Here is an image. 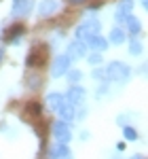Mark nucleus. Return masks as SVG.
I'll list each match as a JSON object with an SVG mask.
<instances>
[{
	"label": "nucleus",
	"mask_w": 148,
	"mask_h": 159,
	"mask_svg": "<svg viewBox=\"0 0 148 159\" xmlns=\"http://www.w3.org/2000/svg\"><path fill=\"white\" fill-rule=\"evenodd\" d=\"M102 34V21H99L98 17H93V15H89L85 21H81V24L76 25V30H74V36L76 40H81V43H89L93 36H98Z\"/></svg>",
	"instance_id": "1"
},
{
	"label": "nucleus",
	"mask_w": 148,
	"mask_h": 159,
	"mask_svg": "<svg viewBox=\"0 0 148 159\" xmlns=\"http://www.w3.org/2000/svg\"><path fill=\"white\" fill-rule=\"evenodd\" d=\"M106 79L110 81V83H119V85H125L129 79H131V68H129V64H125V61H110L106 68Z\"/></svg>",
	"instance_id": "2"
},
{
	"label": "nucleus",
	"mask_w": 148,
	"mask_h": 159,
	"mask_svg": "<svg viewBox=\"0 0 148 159\" xmlns=\"http://www.w3.org/2000/svg\"><path fill=\"white\" fill-rule=\"evenodd\" d=\"M72 57L70 55H66V53H59V55H55V60L51 64V76L53 79H59L63 74L68 72L70 68H72Z\"/></svg>",
	"instance_id": "3"
},
{
	"label": "nucleus",
	"mask_w": 148,
	"mask_h": 159,
	"mask_svg": "<svg viewBox=\"0 0 148 159\" xmlns=\"http://www.w3.org/2000/svg\"><path fill=\"white\" fill-rule=\"evenodd\" d=\"M51 134H53V138L57 140V142H62V144H68L70 140L74 138L72 134V127H70V123H66V121H55L53 123V127H51Z\"/></svg>",
	"instance_id": "4"
},
{
	"label": "nucleus",
	"mask_w": 148,
	"mask_h": 159,
	"mask_svg": "<svg viewBox=\"0 0 148 159\" xmlns=\"http://www.w3.org/2000/svg\"><path fill=\"white\" fill-rule=\"evenodd\" d=\"M85 98H87V89L81 85H70L68 87V91L63 93V100L68 102V104H72V106H81V104H85Z\"/></svg>",
	"instance_id": "5"
},
{
	"label": "nucleus",
	"mask_w": 148,
	"mask_h": 159,
	"mask_svg": "<svg viewBox=\"0 0 148 159\" xmlns=\"http://www.w3.org/2000/svg\"><path fill=\"white\" fill-rule=\"evenodd\" d=\"M34 4H36V0H13L11 15L13 17H25L34 11Z\"/></svg>",
	"instance_id": "6"
},
{
	"label": "nucleus",
	"mask_w": 148,
	"mask_h": 159,
	"mask_svg": "<svg viewBox=\"0 0 148 159\" xmlns=\"http://www.w3.org/2000/svg\"><path fill=\"white\" fill-rule=\"evenodd\" d=\"M87 53H89V49H87L85 43H81V40H70L68 43V47H66V55H70L72 60H83Z\"/></svg>",
	"instance_id": "7"
},
{
	"label": "nucleus",
	"mask_w": 148,
	"mask_h": 159,
	"mask_svg": "<svg viewBox=\"0 0 148 159\" xmlns=\"http://www.w3.org/2000/svg\"><path fill=\"white\" fill-rule=\"evenodd\" d=\"M131 9H133V0H121L114 9V19L116 24H123L125 19L131 15Z\"/></svg>",
	"instance_id": "8"
},
{
	"label": "nucleus",
	"mask_w": 148,
	"mask_h": 159,
	"mask_svg": "<svg viewBox=\"0 0 148 159\" xmlns=\"http://www.w3.org/2000/svg\"><path fill=\"white\" fill-rule=\"evenodd\" d=\"M47 153H49V159H74L72 157V151L68 148V144H62V142L51 144Z\"/></svg>",
	"instance_id": "9"
},
{
	"label": "nucleus",
	"mask_w": 148,
	"mask_h": 159,
	"mask_svg": "<svg viewBox=\"0 0 148 159\" xmlns=\"http://www.w3.org/2000/svg\"><path fill=\"white\" fill-rule=\"evenodd\" d=\"M87 49L95 51V53H106V51L110 49V43H108V38H104L102 34H98V36H93L87 43Z\"/></svg>",
	"instance_id": "10"
},
{
	"label": "nucleus",
	"mask_w": 148,
	"mask_h": 159,
	"mask_svg": "<svg viewBox=\"0 0 148 159\" xmlns=\"http://www.w3.org/2000/svg\"><path fill=\"white\" fill-rule=\"evenodd\" d=\"M57 115H59V119L66 123H74V117H76V106L72 104H68L66 100H63V104L57 108Z\"/></svg>",
	"instance_id": "11"
},
{
	"label": "nucleus",
	"mask_w": 148,
	"mask_h": 159,
	"mask_svg": "<svg viewBox=\"0 0 148 159\" xmlns=\"http://www.w3.org/2000/svg\"><path fill=\"white\" fill-rule=\"evenodd\" d=\"M59 9V0H42L38 7V15L40 17H51L53 13H57Z\"/></svg>",
	"instance_id": "12"
},
{
	"label": "nucleus",
	"mask_w": 148,
	"mask_h": 159,
	"mask_svg": "<svg viewBox=\"0 0 148 159\" xmlns=\"http://www.w3.org/2000/svg\"><path fill=\"white\" fill-rule=\"evenodd\" d=\"M125 40H127V32H125L121 25H116V28L110 30V36H108V43H110V45H116V47H119V45H123Z\"/></svg>",
	"instance_id": "13"
},
{
	"label": "nucleus",
	"mask_w": 148,
	"mask_h": 159,
	"mask_svg": "<svg viewBox=\"0 0 148 159\" xmlns=\"http://www.w3.org/2000/svg\"><path fill=\"white\" fill-rule=\"evenodd\" d=\"M123 24H127V32H129V34H131L133 38H136L137 34L142 32V24H140V19H137L136 15H129V17H127V19L123 21Z\"/></svg>",
	"instance_id": "14"
},
{
	"label": "nucleus",
	"mask_w": 148,
	"mask_h": 159,
	"mask_svg": "<svg viewBox=\"0 0 148 159\" xmlns=\"http://www.w3.org/2000/svg\"><path fill=\"white\" fill-rule=\"evenodd\" d=\"M62 104H63V93H59V91H49L47 93V106L51 110H57Z\"/></svg>",
	"instance_id": "15"
},
{
	"label": "nucleus",
	"mask_w": 148,
	"mask_h": 159,
	"mask_svg": "<svg viewBox=\"0 0 148 159\" xmlns=\"http://www.w3.org/2000/svg\"><path fill=\"white\" fill-rule=\"evenodd\" d=\"M66 79H68V83H70V85H78V83L83 81V72H81V70H76V68H70V70L66 72Z\"/></svg>",
	"instance_id": "16"
},
{
	"label": "nucleus",
	"mask_w": 148,
	"mask_h": 159,
	"mask_svg": "<svg viewBox=\"0 0 148 159\" xmlns=\"http://www.w3.org/2000/svg\"><path fill=\"white\" fill-rule=\"evenodd\" d=\"M87 61H89V66L98 68V66L104 64V53H95V51H91V53H87Z\"/></svg>",
	"instance_id": "17"
},
{
	"label": "nucleus",
	"mask_w": 148,
	"mask_h": 159,
	"mask_svg": "<svg viewBox=\"0 0 148 159\" xmlns=\"http://www.w3.org/2000/svg\"><path fill=\"white\" fill-rule=\"evenodd\" d=\"M123 138H125V140L136 142L137 138H140V132H137L136 127H131V125H123Z\"/></svg>",
	"instance_id": "18"
},
{
	"label": "nucleus",
	"mask_w": 148,
	"mask_h": 159,
	"mask_svg": "<svg viewBox=\"0 0 148 159\" xmlns=\"http://www.w3.org/2000/svg\"><path fill=\"white\" fill-rule=\"evenodd\" d=\"M13 32H11V38H9V43L11 45H15V43H19L21 40V36H24V28L21 25H17V28H11Z\"/></svg>",
	"instance_id": "19"
},
{
	"label": "nucleus",
	"mask_w": 148,
	"mask_h": 159,
	"mask_svg": "<svg viewBox=\"0 0 148 159\" xmlns=\"http://www.w3.org/2000/svg\"><path fill=\"white\" fill-rule=\"evenodd\" d=\"M91 76H93L98 83H104V81H108V79H106V70H104V68H99V66H98V68H93ZM108 83H110V81H108Z\"/></svg>",
	"instance_id": "20"
},
{
	"label": "nucleus",
	"mask_w": 148,
	"mask_h": 159,
	"mask_svg": "<svg viewBox=\"0 0 148 159\" xmlns=\"http://www.w3.org/2000/svg\"><path fill=\"white\" fill-rule=\"evenodd\" d=\"M108 87H110V83H108V81H104V83H98V89H95V98L102 100V96H106V93H108Z\"/></svg>",
	"instance_id": "21"
},
{
	"label": "nucleus",
	"mask_w": 148,
	"mask_h": 159,
	"mask_svg": "<svg viewBox=\"0 0 148 159\" xmlns=\"http://www.w3.org/2000/svg\"><path fill=\"white\" fill-rule=\"evenodd\" d=\"M129 53H131V55H140V53H142V43H137L136 38H133V40L129 43Z\"/></svg>",
	"instance_id": "22"
},
{
	"label": "nucleus",
	"mask_w": 148,
	"mask_h": 159,
	"mask_svg": "<svg viewBox=\"0 0 148 159\" xmlns=\"http://www.w3.org/2000/svg\"><path fill=\"white\" fill-rule=\"evenodd\" d=\"M85 117H87V106H85V104L76 106V117H74V121H83Z\"/></svg>",
	"instance_id": "23"
},
{
	"label": "nucleus",
	"mask_w": 148,
	"mask_h": 159,
	"mask_svg": "<svg viewBox=\"0 0 148 159\" xmlns=\"http://www.w3.org/2000/svg\"><path fill=\"white\" fill-rule=\"evenodd\" d=\"M38 85H40V76H38V74H32V76H28V87H30V89H36Z\"/></svg>",
	"instance_id": "24"
},
{
	"label": "nucleus",
	"mask_w": 148,
	"mask_h": 159,
	"mask_svg": "<svg viewBox=\"0 0 148 159\" xmlns=\"http://www.w3.org/2000/svg\"><path fill=\"white\" fill-rule=\"evenodd\" d=\"M127 121H129V115H121V117H116V123H119V125H127Z\"/></svg>",
	"instance_id": "25"
},
{
	"label": "nucleus",
	"mask_w": 148,
	"mask_h": 159,
	"mask_svg": "<svg viewBox=\"0 0 148 159\" xmlns=\"http://www.w3.org/2000/svg\"><path fill=\"white\" fill-rule=\"evenodd\" d=\"M78 138H81V140H89L91 136H89V132H81V136H78Z\"/></svg>",
	"instance_id": "26"
},
{
	"label": "nucleus",
	"mask_w": 148,
	"mask_h": 159,
	"mask_svg": "<svg viewBox=\"0 0 148 159\" xmlns=\"http://www.w3.org/2000/svg\"><path fill=\"white\" fill-rule=\"evenodd\" d=\"M116 151L123 153V151H125V142H116Z\"/></svg>",
	"instance_id": "27"
},
{
	"label": "nucleus",
	"mask_w": 148,
	"mask_h": 159,
	"mask_svg": "<svg viewBox=\"0 0 148 159\" xmlns=\"http://www.w3.org/2000/svg\"><path fill=\"white\" fill-rule=\"evenodd\" d=\"M68 2H70V4H83L85 0H68Z\"/></svg>",
	"instance_id": "28"
},
{
	"label": "nucleus",
	"mask_w": 148,
	"mask_h": 159,
	"mask_svg": "<svg viewBox=\"0 0 148 159\" xmlns=\"http://www.w3.org/2000/svg\"><path fill=\"white\" fill-rule=\"evenodd\" d=\"M2 57H4V47L0 45V61H2Z\"/></svg>",
	"instance_id": "29"
},
{
	"label": "nucleus",
	"mask_w": 148,
	"mask_h": 159,
	"mask_svg": "<svg viewBox=\"0 0 148 159\" xmlns=\"http://www.w3.org/2000/svg\"><path fill=\"white\" fill-rule=\"evenodd\" d=\"M131 159H144V157H142V155H133Z\"/></svg>",
	"instance_id": "30"
},
{
	"label": "nucleus",
	"mask_w": 148,
	"mask_h": 159,
	"mask_svg": "<svg viewBox=\"0 0 148 159\" xmlns=\"http://www.w3.org/2000/svg\"><path fill=\"white\" fill-rule=\"evenodd\" d=\"M140 2H142V7H146V0H140Z\"/></svg>",
	"instance_id": "31"
}]
</instances>
